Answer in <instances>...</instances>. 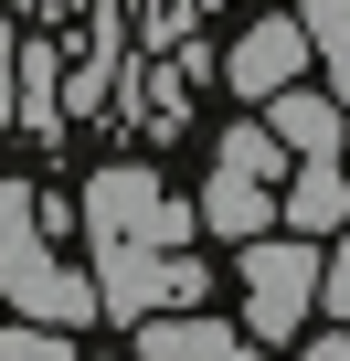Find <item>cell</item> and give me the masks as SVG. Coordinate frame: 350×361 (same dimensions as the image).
<instances>
[{
  "instance_id": "obj_16",
  "label": "cell",
  "mask_w": 350,
  "mask_h": 361,
  "mask_svg": "<svg viewBox=\"0 0 350 361\" xmlns=\"http://www.w3.org/2000/svg\"><path fill=\"white\" fill-rule=\"evenodd\" d=\"M339 170H350V128H339Z\"/></svg>"
},
{
  "instance_id": "obj_4",
  "label": "cell",
  "mask_w": 350,
  "mask_h": 361,
  "mask_svg": "<svg viewBox=\"0 0 350 361\" xmlns=\"http://www.w3.org/2000/svg\"><path fill=\"white\" fill-rule=\"evenodd\" d=\"M127 361H265L255 340H244V319H213V308H149V319H127Z\"/></svg>"
},
{
  "instance_id": "obj_5",
  "label": "cell",
  "mask_w": 350,
  "mask_h": 361,
  "mask_svg": "<svg viewBox=\"0 0 350 361\" xmlns=\"http://www.w3.org/2000/svg\"><path fill=\"white\" fill-rule=\"evenodd\" d=\"M213 75H223L244 106H255V96H276V85H297V75H308V32H297V11H255Z\"/></svg>"
},
{
  "instance_id": "obj_13",
  "label": "cell",
  "mask_w": 350,
  "mask_h": 361,
  "mask_svg": "<svg viewBox=\"0 0 350 361\" xmlns=\"http://www.w3.org/2000/svg\"><path fill=\"white\" fill-rule=\"evenodd\" d=\"M318 319H350V224L318 234Z\"/></svg>"
},
{
  "instance_id": "obj_3",
  "label": "cell",
  "mask_w": 350,
  "mask_h": 361,
  "mask_svg": "<svg viewBox=\"0 0 350 361\" xmlns=\"http://www.w3.org/2000/svg\"><path fill=\"white\" fill-rule=\"evenodd\" d=\"M75 224H85V245H96V255H106V245H192V234H202V213L170 192L149 159H106V170H85Z\"/></svg>"
},
{
  "instance_id": "obj_9",
  "label": "cell",
  "mask_w": 350,
  "mask_h": 361,
  "mask_svg": "<svg viewBox=\"0 0 350 361\" xmlns=\"http://www.w3.org/2000/svg\"><path fill=\"white\" fill-rule=\"evenodd\" d=\"M192 213H202V234L244 245V234H265V224H276V192H265V180H244V170H213Z\"/></svg>"
},
{
  "instance_id": "obj_6",
  "label": "cell",
  "mask_w": 350,
  "mask_h": 361,
  "mask_svg": "<svg viewBox=\"0 0 350 361\" xmlns=\"http://www.w3.org/2000/svg\"><path fill=\"white\" fill-rule=\"evenodd\" d=\"M255 117L276 128V149H287V159H329V149H339V128H350V106H339L329 85H308V75H297V85H276V96H255Z\"/></svg>"
},
{
  "instance_id": "obj_10",
  "label": "cell",
  "mask_w": 350,
  "mask_h": 361,
  "mask_svg": "<svg viewBox=\"0 0 350 361\" xmlns=\"http://www.w3.org/2000/svg\"><path fill=\"white\" fill-rule=\"evenodd\" d=\"M297 32H308V64H318V85L350 106V0H297Z\"/></svg>"
},
{
  "instance_id": "obj_11",
  "label": "cell",
  "mask_w": 350,
  "mask_h": 361,
  "mask_svg": "<svg viewBox=\"0 0 350 361\" xmlns=\"http://www.w3.org/2000/svg\"><path fill=\"white\" fill-rule=\"evenodd\" d=\"M213 170H244V180H265V192H276V180H287V149H276L265 117H234V128L213 138Z\"/></svg>"
},
{
  "instance_id": "obj_2",
  "label": "cell",
  "mask_w": 350,
  "mask_h": 361,
  "mask_svg": "<svg viewBox=\"0 0 350 361\" xmlns=\"http://www.w3.org/2000/svg\"><path fill=\"white\" fill-rule=\"evenodd\" d=\"M234 276H244V340H255V350H287V340L318 319V234L265 224V234L234 245Z\"/></svg>"
},
{
  "instance_id": "obj_15",
  "label": "cell",
  "mask_w": 350,
  "mask_h": 361,
  "mask_svg": "<svg viewBox=\"0 0 350 361\" xmlns=\"http://www.w3.org/2000/svg\"><path fill=\"white\" fill-rule=\"evenodd\" d=\"M0 128H11V22H0Z\"/></svg>"
},
{
  "instance_id": "obj_1",
  "label": "cell",
  "mask_w": 350,
  "mask_h": 361,
  "mask_svg": "<svg viewBox=\"0 0 350 361\" xmlns=\"http://www.w3.org/2000/svg\"><path fill=\"white\" fill-rule=\"evenodd\" d=\"M0 298H11V319H54V329L96 319L85 266H64L54 234H43V213H32V180H0Z\"/></svg>"
},
{
  "instance_id": "obj_12",
  "label": "cell",
  "mask_w": 350,
  "mask_h": 361,
  "mask_svg": "<svg viewBox=\"0 0 350 361\" xmlns=\"http://www.w3.org/2000/svg\"><path fill=\"white\" fill-rule=\"evenodd\" d=\"M0 361H75V329H54V319H11V329H0Z\"/></svg>"
},
{
  "instance_id": "obj_8",
  "label": "cell",
  "mask_w": 350,
  "mask_h": 361,
  "mask_svg": "<svg viewBox=\"0 0 350 361\" xmlns=\"http://www.w3.org/2000/svg\"><path fill=\"white\" fill-rule=\"evenodd\" d=\"M54 85H64V54H54L43 32H11V128H22V138H64Z\"/></svg>"
},
{
  "instance_id": "obj_7",
  "label": "cell",
  "mask_w": 350,
  "mask_h": 361,
  "mask_svg": "<svg viewBox=\"0 0 350 361\" xmlns=\"http://www.w3.org/2000/svg\"><path fill=\"white\" fill-rule=\"evenodd\" d=\"M276 224H287V234H339V224H350V170H339V149H329V159H287Z\"/></svg>"
},
{
  "instance_id": "obj_17",
  "label": "cell",
  "mask_w": 350,
  "mask_h": 361,
  "mask_svg": "<svg viewBox=\"0 0 350 361\" xmlns=\"http://www.w3.org/2000/svg\"><path fill=\"white\" fill-rule=\"evenodd\" d=\"M75 361H117V350H75Z\"/></svg>"
},
{
  "instance_id": "obj_14",
  "label": "cell",
  "mask_w": 350,
  "mask_h": 361,
  "mask_svg": "<svg viewBox=\"0 0 350 361\" xmlns=\"http://www.w3.org/2000/svg\"><path fill=\"white\" fill-rule=\"evenodd\" d=\"M287 350H297V361H350V319H329V329H318V340H308V329H297V340H287Z\"/></svg>"
}]
</instances>
